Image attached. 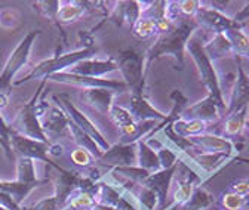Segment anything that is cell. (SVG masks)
I'll list each match as a JSON object with an SVG mask.
<instances>
[{
    "mask_svg": "<svg viewBox=\"0 0 249 210\" xmlns=\"http://www.w3.org/2000/svg\"><path fill=\"white\" fill-rule=\"evenodd\" d=\"M227 40L230 42L233 56L239 58H248L249 59V37L239 28L227 30L224 33Z\"/></svg>",
    "mask_w": 249,
    "mask_h": 210,
    "instance_id": "26",
    "label": "cell"
},
{
    "mask_svg": "<svg viewBox=\"0 0 249 210\" xmlns=\"http://www.w3.org/2000/svg\"><path fill=\"white\" fill-rule=\"evenodd\" d=\"M17 170H18V182L22 184H35L37 182L36 179V166L35 160L28 157H19L17 163Z\"/></svg>",
    "mask_w": 249,
    "mask_h": 210,
    "instance_id": "31",
    "label": "cell"
},
{
    "mask_svg": "<svg viewBox=\"0 0 249 210\" xmlns=\"http://www.w3.org/2000/svg\"><path fill=\"white\" fill-rule=\"evenodd\" d=\"M48 154L52 156V157H61L64 154V146L61 144H49V149H48Z\"/></svg>",
    "mask_w": 249,
    "mask_h": 210,
    "instance_id": "45",
    "label": "cell"
},
{
    "mask_svg": "<svg viewBox=\"0 0 249 210\" xmlns=\"http://www.w3.org/2000/svg\"><path fill=\"white\" fill-rule=\"evenodd\" d=\"M226 113H227V107L221 105L215 98L208 95L205 99L199 101L197 104L185 108L182 111V115H185V118L200 120V122L209 125V123L218 122L220 117L224 115Z\"/></svg>",
    "mask_w": 249,
    "mask_h": 210,
    "instance_id": "12",
    "label": "cell"
},
{
    "mask_svg": "<svg viewBox=\"0 0 249 210\" xmlns=\"http://www.w3.org/2000/svg\"><path fill=\"white\" fill-rule=\"evenodd\" d=\"M193 19L199 27H205L211 30V32H213L215 34H223L227 30H233V28L242 30V24L236 22L233 18L224 15L223 12H218L215 9L205 8L203 5H200Z\"/></svg>",
    "mask_w": 249,
    "mask_h": 210,
    "instance_id": "11",
    "label": "cell"
},
{
    "mask_svg": "<svg viewBox=\"0 0 249 210\" xmlns=\"http://www.w3.org/2000/svg\"><path fill=\"white\" fill-rule=\"evenodd\" d=\"M158 159L162 169H169L178 164V156L168 146H162L158 151Z\"/></svg>",
    "mask_w": 249,
    "mask_h": 210,
    "instance_id": "39",
    "label": "cell"
},
{
    "mask_svg": "<svg viewBox=\"0 0 249 210\" xmlns=\"http://www.w3.org/2000/svg\"><path fill=\"white\" fill-rule=\"evenodd\" d=\"M86 14V9L82 2H67L61 3L58 15H56V22L61 24H69L73 22L79 18H82Z\"/></svg>",
    "mask_w": 249,
    "mask_h": 210,
    "instance_id": "29",
    "label": "cell"
},
{
    "mask_svg": "<svg viewBox=\"0 0 249 210\" xmlns=\"http://www.w3.org/2000/svg\"><path fill=\"white\" fill-rule=\"evenodd\" d=\"M243 203H245V197L236 193L226 191V193H221L220 195V204L226 210H240L243 207Z\"/></svg>",
    "mask_w": 249,
    "mask_h": 210,
    "instance_id": "37",
    "label": "cell"
},
{
    "mask_svg": "<svg viewBox=\"0 0 249 210\" xmlns=\"http://www.w3.org/2000/svg\"><path fill=\"white\" fill-rule=\"evenodd\" d=\"M108 117L113 120L114 125H116L119 129L134 122V118H132L129 110L123 108V107H119V105H114V104H113V107H111V110H110Z\"/></svg>",
    "mask_w": 249,
    "mask_h": 210,
    "instance_id": "36",
    "label": "cell"
},
{
    "mask_svg": "<svg viewBox=\"0 0 249 210\" xmlns=\"http://www.w3.org/2000/svg\"><path fill=\"white\" fill-rule=\"evenodd\" d=\"M69 122L70 120H69L67 114L59 105L51 107L40 120L43 132L46 133V136H48V133H53V135L62 133L66 129H69Z\"/></svg>",
    "mask_w": 249,
    "mask_h": 210,
    "instance_id": "20",
    "label": "cell"
},
{
    "mask_svg": "<svg viewBox=\"0 0 249 210\" xmlns=\"http://www.w3.org/2000/svg\"><path fill=\"white\" fill-rule=\"evenodd\" d=\"M27 210H28V209H27Z\"/></svg>",
    "mask_w": 249,
    "mask_h": 210,
    "instance_id": "53",
    "label": "cell"
},
{
    "mask_svg": "<svg viewBox=\"0 0 249 210\" xmlns=\"http://www.w3.org/2000/svg\"><path fill=\"white\" fill-rule=\"evenodd\" d=\"M195 149H199L200 153H226V154H237L239 149L236 148L234 142L229 138H221L216 135L200 133L187 138Z\"/></svg>",
    "mask_w": 249,
    "mask_h": 210,
    "instance_id": "14",
    "label": "cell"
},
{
    "mask_svg": "<svg viewBox=\"0 0 249 210\" xmlns=\"http://www.w3.org/2000/svg\"><path fill=\"white\" fill-rule=\"evenodd\" d=\"M237 154H226V153H200L193 156V160L202 173V182L209 179L215 172H220L226 164L234 160Z\"/></svg>",
    "mask_w": 249,
    "mask_h": 210,
    "instance_id": "16",
    "label": "cell"
},
{
    "mask_svg": "<svg viewBox=\"0 0 249 210\" xmlns=\"http://www.w3.org/2000/svg\"><path fill=\"white\" fill-rule=\"evenodd\" d=\"M52 99L56 102V105H59L64 113L67 114V117L70 118V122H73L79 129H82L85 133H88L93 141L97 142V145L103 149V153L107 151V149L111 146L110 142L107 141V138L100 132V129L97 128V125L92 122V120L80 110L77 108L71 98L67 95V94H59V95H53Z\"/></svg>",
    "mask_w": 249,
    "mask_h": 210,
    "instance_id": "7",
    "label": "cell"
},
{
    "mask_svg": "<svg viewBox=\"0 0 249 210\" xmlns=\"http://www.w3.org/2000/svg\"><path fill=\"white\" fill-rule=\"evenodd\" d=\"M137 159H138V166L150 173L162 169L158 159V153H154V149L150 148L144 139L137 142Z\"/></svg>",
    "mask_w": 249,
    "mask_h": 210,
    "instance_id": "23",
    "label": "cell"
},
{
    "mask_svg": "<svg viewBox=\"0 0 249 210\" xmlns=\"http://www.w3.org/2000/svg\"><path fill=\"white\" fill-rule=\"evenodd\" d=\"M103 164H107L113 169L126 167V166H138L137 159V144H114L103 156L98 159Z\"/></svg>",
    "mask_w": 249,
    "mask_h": 210,
    "instance_id": "13",
    "label": "cell"
},
{
    "mask_svg": "<svg viewBox=\"0 0 249 210\" xmlns=\"http://www.w3.org/2000/svg\"><path fill=\"white\" fill-rule=\"evenodd\" d=\"M234 61L237 65V76L231 91V98L227 105V114L239 111L243 107H249V76L245 73L242 65V58L234 56Z\"/></svg>",
    "mask_w": 249,
    "mask_h": 210,
    "instance_id": "15",
    "label": "cell"
},
{
    "mask_svg": "<svg viewBox=\"0 0 249 210\" xmlns=\"http://www.w3.org/2000/svg\"><path fill=\"white\" fill-rule=\"evenodd\" d=\"M33 6H35V9H36L37 14H40L42 16L48 18L51 22H53V24L56 25V28L59 30L61 34H62V37H64V40H66L64 32H62L61 25L56 22V15H58L59 6H61V3L58 2V0H40V2H35Z\"/></svg>",
    "mask_w": 249,
    "mask_h": 210,
    "instance_id": "30",
    "label": "cell"
},
{
    "mask_svg": "<svg viewBox=\"0 0 249 210\" xmlns=\"http://www.w3.org/2000/svg\"><path fill=\"white\" fill-rule=\"evenodd\" d=\"M117 70V63L113 58H108L106 61H101V59H83V61L77 63L76 65H73L69 73L71 74H77V76H88V77H97L101 79L103 76L113 73Z\"/></svg>",
    "mask_w": 249,
    "mask_h": 210,
    "instance_id": "18",
    "label": "cell"
},
{
    "mask_svg": "<svg viewBox=\"0 0 249 210\" xmlns=\"http://www.w3.org/2000/svg\"><path fill=\"white\" fill-rule=\"evenodd\" d=\"M197 24L195 19L190 18H182L175 22V27L171 32L160 34L154 45L147 50L145 55V74L151 65L153 61H156L160 56H172L177 65L175 68L178 71L184 70V50L187 48V43L192 39L193 33L197 30Z\"/></svg>",
    "mask_w": 249,
    "mask_h": 210,
    "instance_id": "1",
    "label": "cell"
},
{
    "mask_svg": "<svg viewBox=\"0 0 249 210\" xmlns=\"http://www.w3.org/2000/svg\"><path fill=\"white\" fill-rule=\"evenodd\" d=\"M212 204H213V195L199 185L193 190L190 198L181 206V210H206Z\"/></svg>",
    "mask_w": 249,
    "mask_h": 210,
    "instance_id": "27",
    "label": "cell"
},
{
    "mask_svg": "<svg viewBox=\"0 0 249 210\" xmlns=\"http://www.w3.org/2000/svg\"><path fill=\"white\" fill-rule=\"evenodd\" d=\"M246 122H248V107H243L239 111L227 114L226 122H224V135L227 136L240 135L242 130L245 129Z\"/></svg>",
    "mask_w": 249,
    "mask_h": 210,
    "instance_id": "28",
    "label": "cell"
},
{
    "mask_svg": "<svg viewBox=\"0 0 249 210\" xmlns=\"http://www.w3.org/2000/svg\"><path fill=\"white\" fill-rule=\"evenodd\" d=\"M11 133H12V130H11L9 125L5 122V118L2 117V114H0V138H2V141H3V145H5L3 149H5V153L8 154L9 159L14 157L12 148H11Z\"/></svg>",
    "mask_w": 249,
    "mask_h": 210,
    "instance_id": "41",
    "label": "cell"
},
{
    "mask_svg": "<svg viewBox=\"0 0 249 210\" xmlns=\"http://www.w3.org/2000/svg\"><path fill=\"white\" fill-rule=\"evenodd\" d=\"M111 175L117 176V178L123 176V178H126L128 181L141 185L145 181V179L148 178L150 172H147L145 169H142L140 166H126V167H116V169H113Z\"/></svg>",
    "mask_w": 249,
    "mask_h": 210,
    "instance_id": "32",
    "label": "cell"
},
{
    "mask_svg": "<svg viewBox=\"0 0 249 210\" xmlns=\"http://www.w3.org/2000/svg\"><path fill=\"white\" fill-rule=\"evenodd\" d=\"M70 120V118H69ZM69 130L73 136V141L76 142V145L79 148H83L93 157V160H98L103 156V149L97 145V142L93 141L88 133H85L82 129H79L73 122H69Z\"/></svg>",
    "mask_w": 249,
    "mask_h": 210,
    "instance_id": "22",
    "label": "cell"
},
{
    "mask_svg": "<svg viewBox=\"0 0 249 210\" xmlns=\"http://www.w3.org/2000/svg\"><path fill=\"white\" fill-rule=\"evenodd\" d=\"M132 195L138 200V207H144L145 210H154L158 207V195L144 185H141L138 194Z\"/></svg>",
    "mask_w": 249,
    "mask_h": 210,
    "instance_id": "35",
    "label": "cell"
},
{
    "mask_svg": "<svg viewBox=\"0 0 249 210\" xmlns=\"http://www.w3.org/2000/svg\"><path fill=\"white\" fill-rule=\"evenodd\" d=\"M0 145H2V148H5V145H3V141H2V138H0Z\"/></svg>",
    "mask_w": 249,
    "mask_h": 210,
    "instance_id": "51",
    "label": "cell"
},
{
    "mask_svg": "<svg viewBox=\"0 0 249 210\" xmlns=\"http://www.w3.org/2000/svg\"><path fill=\"white\" fill-rule=\"evenodd\" d=\"M0 206H3L8 210H22L19 209V204H17L15 200L5 191H0Z\"/></svg>",
    "mask_w": 249,
    "mask_h": 210,
    "instance_id": "44",
    "label": "cell"
},
{
    "mask_svg": "<svg viewBox=\"0 0 249 210\" xmlns=\"http://www.w3.org/2000/svg\"><path fill=\"white\" fill-rule=\"evenodd\" d=\"M185 49L189 50L190 56L193 58V61L197 67V71H199V76H200V81L206 87L208 95L215 98L221 105L227 107L224 102V98H223L220 79H218V74L213 68V64L209 61V58L206 56V53L203 50V45H200V42L197 39H190Z\"/></svg>",
    "mask_w": 249,
    "mask_h": 210,
    "instance_id": "5",
    "label": "cell"
},
{
    "mask_svg": "<svg viewBox=\"0 0 249 210\" xmlns=\"http://www.w3.org/2000/svg\"><path fill=\"white\" fill-rule=\"evenodd\" d=\"M245 129H248V130H249V120H248L246 125H245Z\"/></svg>",
    "mask_w": 249,
    "mask_h": 210,
    "instance_id": "50",
    "label": "cell"
},
{
    "mask_svg": "<svg viewBox=\"0 0 249 210\" xmlns=\"http://www.w3.org/2000/svg\"><path fill=\"white\" fill-rule=\"evenodd\" d=\"M40 34H42L40 30H31L30 33H27L21 39L18 46L11 52L2 73H0V92L9 94V89L12 86V81H14L17 73L28 63L31 48H33L36 39Z\"/></svg>",
    "mask_w": 249,
    "mask_h": 210,
    "instance_id": "6",
    "label": "cell"
},
{
    "mask_svg": "<svg viewBox=\"0 0 249 210\" xmlns=\"http://www.w3.org/2000/svg\"><path fill=\"white\" fill-rule=\"evenodd\" d=\"M132 34L140 40L151 37L153 34H156V21L147 16H141L132 27Z\"/></svg>",
    "mask_w": 249,
    "mask_h": 210,
    "instance_id": "34",
    "label": "cell"
},
{
    "mask_svg": "<svg viewBox=\"0 0 249 210\" xmlns=\"http://www.w3.org/2000/svg\"><path fill=\"white\" fill-rule=\"evenodd\" d=\"M46 80L61 83V84L77 86L82 89H108V91H113V92L128 91V86L123 80L119 81V80H111V79H97V77H88V76H77V74H71L69 71L52 74Z\"/></svg>",
    "mask_w": 249,
    "mask_h": 210,
    "instance_id": "8",
    "label": "cell"
},
{
    "mask_svg": "<svg viewBox=\"0 0 249 210\" xmlns=\"http://www.w3.org/2000/svg\"><path fill=\"white\" fill-rule=\"evenodd\" d=\"M202 2H197V0H181L178 2V12L181 18H190L193 19L197 9L200 8Z\"/></svg>",
    "mask_w": 249,
    "mask_h": 210,
    "instance_id": "38",
    "label": "cell"
},
{
    "mask_svg": "<svg viewBox=\"0 0 249 210\" xmlns=\"http://www.w3.org/2000/svg\"><path fill=\"white\" fill-rule=\"evenodd\" d=\"M46 83H48L46 79L42 80L37 92L33 95V98L24 104V107H21V110L17 113L15 120L9 125V128H11L12 132L18 133V135H22L25 138H30V139L49 144L51 141L46 136V133L43 132L42 123H40V117H39L37 110H36L37 102L40 101V98L43 95V89H45Z\"/></svg>",
    "mask_w": 249,
    "mask_h": 210,
    "instance_id": "3",
    "label": "cell"
},
{
    "mask_svg": "<svg viewBox=\"0 0 249 210\" xmlns=\"http://www.w3.org/2000/svg\"><path fill=\"white\" fill-rule=\"evenodd\" d=\"M203 50L206 56L209 58V61L213 64L218 59H223L226 56H233L230 42L227 40L226 34H215V37L203 46Z\"/></svg>",
    "mask_w": 249,
    "mask_h": 210,
    "instance_id": "21",
    "label": "cell"
},
{
    "mask_svg": "<svg viewBox=\"0 0 249 210\" xmlns=\"http://www.w3.org/2000/svg\"><path fill=\"white\" fill-rule=\"evenodd\" d=\"M97 52H98L97 46H89V48L77 49V50H73L69 53H58L49 59H45V61H42L40 64H37L33 70H31V73H28L24 79L15 81V84H22L30 80H36V79L45 80L52 74L69 71L73 65L83 61V59H90L93 55H97Z\"/></svg>",
    "mask_w": 249,
    "mask_h": 210,
    "instance_id": "2",
    "label": "cell"
},
{
    "mask_svg": "<svg viewBox=\"0 0 249 210\" xmlns=\"http://www.w3.org/2000/svg\"><path fill=\"white\" fill-rule=\"evenodd\" d=\"M48 181H37V182H35V184H22V182H18V181H15V182H5V181H0V191H5V193H8L14 200H15V203L17 204H19L31 191H33L36 187H39V185H43V184H46Z\"/></svg>",
    "mask_w": 249,
    "mask_h": 210,
    "instance_id": "24",
    "label": "cell"
},
{
    "mask_svg": "<svg viewBox=\"0 0 249 210\" xmlns=\"http://www.w3.org/2000/svg\"><path fill=\"white\" fill-rule=\"evenodd\" d=\"M249 18V3H246L234 16H233V19L236 21V22H242V21H245V19H248Z\"/></svg>",
    "mask_w": 249,
    "mask_h": 210,
    "instance_id": "46",
    "label": "cell"
},
{
    "mask_svg": "<svg viewBox=\"0 0 249 210\" xmlns=\"http://www.w3.org/2000/svg\"><path fill=\"white\" fill-rule=\"evenodd\" d=\"M70 159H71L74 166H79V167H83V169H88L89 166H92V160H93V157L86 151V149L79 148V146L71 151Z\"/></svg>",
    "mask_w": 249,
    "mask_h": 210,
    "instance_id": "40",
    "label": "cell"
},
{
    "mask_svg": "<svg viewBox=\"0 0 249 210\" xmlns=\"http://www.w3.org/2000/svg\"><path fill=\"white\" fill-rule=\"evenodd\" d=\"M177 167H178V164L174 167H169V169H160L158 172H153L141 184V185L150 188L156 195H158V210H166V207H168L169 191H171V187L174 182Z\"/></svg>",
    "mask_w": 249,
    "mask_h": 210,
    "instance_id": "10",
    "label": "cell"
},
{
    "mask_svg": "<svg viewBox=\"0 0 249 210\" xmlns=\"http://www.w3.org/2000/svg\"><path fill=\"white\" fill-rule=\"evenodd\" d=\"M240 210H249V195L245 197V203H243V207Z\"/></svg>",
    "mask_w": 249,
    "mask_h": 210,
    "instance_id": "49",
    "label": "cell"
},
{
    "mask_svg": "<svg viewBox=\"0 0 249 210\" xmlns=\"http://www.w3.org/2000/svg\"><path fill=\"white\" fill-rule=\"evenodd\" d=\"M114 95L116 92L108 91V89H83V92L79 95V99L90 110L103 115H108L113 107Z\"/></svg>",
    "mask_w": 249,
    "mask_h": 210,
    "instance_id": "17",
    "label": "cell"
},
{
    "mask_svg": "<svg viewBox=\"0 0 249 210\" xmlns=\"http://www.w3.org/2000/svg\"><path fill=\"white\" fill-rule=\"evenodd\" d=\"M227 191L230 193H236L239 195H249V179H239V181H233L229 184Z\"/></svg>",
    "mask_w": 249,
    "mask_h": 210,
    "instance_id": "43",
    "label": "cell"
},
{
    "mask_svg": "<svg viewBox=\"0 0 249 210\" xmlns=\"http://www.w3.org/2000/svg\"><path fill=\"white\" fill-rule=\"evenodd\" d=\"M0 210H8V209H5L3 206H0Z\"/></svg>",
    "mask_w": 249,
    "mask_h": 210,
    "instance_id": "52",
    "label": "cell"
},
{
    "mask_svg": "<svg viewBox=\"0 0 249 210\" xmlns=\"http://www.w3.org/2000/svg\"><path fill=\"white\" fill-rule=\"evenodd\" d=\"M90 210H117L116 207H113V206H108V204H103V203H95L92 207H90Z\"/></svg>",
    "mask_w": 249,
    "mask_h": 210,
    "instance_id": "47",
    "label": "cell"
},
{
    "mask_svg": "<svg viewBox=\"0 0 249 210\" xmlns=\"http://www.w3.org/2000/svg\"><path fill=\"white\" fill-rule=\"evenodd\" d=\"M62 209H64V204L61 203V200L56 195H52L45 200H40L28 210H62Z\"/></svg>",
    "mask_w": 249,
    "mask_h": 210,
    "instance_id": "42",
    "label": "cell"
},
{
    "mask_svg": "<svg viewBox=\"0 0 249 210\" xmlns=\"http://www.w3.org/2000/svg\"><path fill=\"white\" fill-rule=\"evenodd\" d=\"M22 24V18L21 14L17 9L12 8H3L0 9V28L2 30H17L19 28Z\"/></svg>",
    "mask_w": 249,
    "mask_h": 210,
    "instance_id": "33",
    "label": "cell"
},
{
    "mask_svg": "<svg viewBox=\"0 0 249 210\" xmlns=\"http://www.w3.org/2000/svg\"><path fill=\"white\" fill-rule=\"evenodd\" d=\"M175 135L181 138H189L195 135H200L206 130L208 125L200 120H190V118H178L171 125Z\"/></svg>",
    "mask_w": 249,
    "mask_h": 210,
    "instance_id": "25",
    "label": "cell"
},
{
    "mask_svg": "<svg viewBox=\"0 0 249 210\" xmlns=\"http://www.w3.org/2000/svg\"><path fill=\"white\" fill-rule=\"evenodd\" d=\"M49 144L40 142V141H35V139H30V138H25V136L18 135L15 132L11 133V148H12V153L19 154V157H28V159H33V160H40V162L46 163L48 166L53 167L55 170H62V167L59 164L53 163L52 159L48 154Z\"/></svg>",
    "mask_w": 249,
    "mask_h": 210,
    "instance_id": "9",
    "label": "cell"
},
{
    "mask_svg": "<svg viewBox=\"0 0 249 210\" xmlns=\"http://www.w3.org/2000/svg\"><path fill=\"white\" fill-rule=\"evenodd\" d=\"M9 102V94H5V92H0V110L5 108Z\"/></svg>",
    "mask_w": 249,
    "mask_h": 210,
    "instance_id": "48",
    "label": "cell"
},
{
    "mask_svg": "<svg viewBox=\"0 0 249 210\" xmlns=\"http://www.w3.org/2000/svg\"><path fill=\"white\" fill-rule=\"evenodd\" d=\"M116 63L123 81L131 89L132 95H142L145 84V55L135 48H129L119 52Z\"/></svg>",
    "mask_w": 249,
    "mask_h": 210,
    "instance_id": "4",
    "label": "cell"
},
{
    "mask_svg": "<svg viewBox=\"0 0 249 210\" xmlns=\"http://www.w3.org/2000/svg\"><path fill=\"white\" fill-rule=\"evenodd\" d=\"M128 110H129L135 123L147 122V120H153V122L162 123L166 118V114H163L159 110L151 107L150 102L142 95H131Z\"/></svg>",
    "mask_w": 249,
    "mask_h": 210,
    "instance_id": "19",
    "label": "cell"
}]
</instances>
